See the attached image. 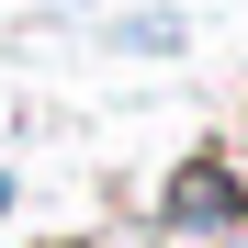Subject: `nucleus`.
<instances>
[{"label":"nucleus","mask_w":248,"mask_h":248,"mask_svg":"<svg viewBox=\"0 0 248 248\" xmlns=\"http://www.w3.org/2000/svg\"><path fill=\"white\" fill-rule=\"evenodd\" d=\"M147 226L170 237V248H226V237L248 226V170H237V147H192V158H170Z\"/></svg>","instance_id":"1"},{"label":"nucleus","mask_w":248,"mask_h":248,"mask_svg":"<svg viewBox=\"0 0 248 248\" xmlns=\"http://www.w3.org/2000/svg\"><path fill=\"white\" fill-rule=\"evenodd\" d=\"M12 203H23V181H12V170H0V226H12Z\"/></svg>","instance_id":"3"},{"label":"nucleus","mask_w":248,"mask_h":248,"mask_svg":"<svg viewBox=\"0 0 248 248\" xmlns=\"http://www.w3.org/2000/svg\"><path fill=\"white\" fill-rule=\"evenodd\" d=\"M102 46H113V57H181L192 34H181L170 12H124V23H102Z\"/></svg>","instance_id":"2"},{"label":"nucleus","mask_w":248,"mask_h":248,"mask_svg":"<svg viewBox=\"0 0 248 248\" xmlns=\"http://www.w3.org/2000/svg\"><path fill=\"white\" fill-rule=\"evenodd\" d=\"M237 170H248V113H237Z\"/></svg>","instance_id":"4"},{"label":"nucleus","mask_w":248,"mask_h":248,"mask_svg":"<svg viewBox=\"0 0 248 248\" xmlns=\"http://www.w3.org/2000/svg\"><path fill=\"white\" fill-rule=\"evenodd\" d=\"M46 248H102V237H46Z\"/></svg>","instance_id":"5"}]
</instances>
